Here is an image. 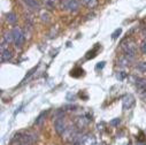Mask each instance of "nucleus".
I'll use <instances>...</instances> for the list:
<instances>
[{
	"mask_svg": "<svg viewBox=\"0 0 146 145\" xmlns=\"http://www.w3.org/2000/svg\"><path fill=\"white\" fill-rule=\"evenodd\" d=\"M121 32H122V29H121V28L116 29V30H115V31L112 33V38H113V39H116V38L119 37V36L121 35Z\"/></svg>",
	"mask_w": 146,
	"mask_h": 145,
	"instance_id": "aec40b11",
	"label": "nucleus"
},
{
	"mask_svg": "<svg viewBox=\"0 0 146 145\" xmlns=\"http://www.w3.org/2000/svg\"><path fill=\"white\" fill-rule=\"evenodd\" d=\"M45 118H46V112H43V113H40V115L36 119V124L37 126H42L43 123H44V121H45Z\"/></svg>",
	"mask_w": 146,
	"mask_h": 145,
	"instance_id": "2eb2a0df",
	"label": "nucleus"
},
{
	"mask_svg": "<svg viewBox=\"0 0 146 145\" xmlns=\"http://www.w3.org/2000/svg\"><path fill=\"white\" fill-rule=\"evenodd\" d=\"M120 122H121L120 118H116V119H114V120H112L111 122H109V124H111L112 127H117L120 124Z\"/></svg>",
	"mask_w": 146,
	"mask_h": 145,
	"instance_id": "412c9836",
	"label": "nucleus"
},
{
	"mask_svg": "<svg viewBox=\"0 0 146 145\" xmlns=\"http://www.w3.org/2000/svg\"><path fill=\"white\" fill-rule=\"evenodd\" d=\"M141 35H143L144 38H146V29H143V30H141Z\"/></svg>",
	"mask_w": 146,
	"mask_h": 145,
	"instance_id": "393cba45",
	"label": "nucleus"
},
{
	"mask_svg": "<svg viewBox=\"0 0 146 145\" xmlns=\"http://www.w3.org/2000/svg\"><path fill=\"white\" fill-rule=\"evenodd\" d=\"M127 76H128V75L125 74L124 71H119L117 74H116V77H117L119 81H124V80L127 78Z\"/></svg>",
	"mask_w": 146,
	"mask_h": 145,
	"instance_id": "6ab92c4d",
	"label": "nucleus"
},
{
	"mask_svg": "<svg viewBox=\"0 0 146 145\" xmlns=\"http://www.w3.org/2000/svg\"><path fill=\"white\" fill-rule=\"evenodd\" d=\"M140 51H141L143 54L146 55V41H144V42L140 44Z\"/></svg>",
	"mask_w": 146,
	"mask_h": 145,
	"instance_id": "4be33fe9",
	"label": "nucleus"
},
{
	"mask_svg": "<svg viewBox=\"0 0 146 145\" xmlns=\"http://www.w3.org/2000/svg\"><path fill=\"white\" fill-rule=\"evenodd\" d=\"M0 58H1V62H8L9 60H12L13 58V54H12V51L11 50H5V51H1V55H0Z\"/></svg>",
	"mask_w": 146,
	"mask_h": 145,
	"instance_id": "6e6552de",
	"label": "nucleus"
},
{
	"mask_svg": "<svg viewBox=\"0 0 146 145\" xmlns=\"http://www.w3.org/2000/svg\"><path fill=\"white\" fill-rule=\"evenodd\" d=\"M58 4H59V0H46V3H45L46 7H47L48 9H54V8H56Z\"/></svg>",
	"mask_w": 146,
	"mask_h": 145,
	"instance_id": "f8f14e48",
	"label": "nucleus"
},
{
	"mask_svg": "<svg viewBox=\"0 0 146 145\" xmlns=\"http://www.w3.org/2000/svg\"><path fill=\"white\" fill-rule=\"evenodd\" d=\"M82 3L88 7V8H94L98 5V0H82Z\"/></svg>",
	"mask_w": 146,
	"mask_h": 145,
	"instance_id": "9b49d317",
	"label": "nucleus"
},
{
	"mask_svg": "<svg viewBox=\"0 0 146 145\" xmlns=\"http://www.w3.org/2000/svg\"><path fill=\"white\" fill-rule=\"evenodd\" d=\"M139 93V97L144 100V101H146V91H140V92H138Z\"/></svg>",
	"mask_w": 146,
	"mask_h": 145,
	"instance_id": "5701e85b",
	"label": "nucleus"
},
{
	"mask_svg": "<svg viewBox=\"0 0 146 145\" xmlns=\"http://www.w3.org/2000/svg\"><path fill=\"white\" fill-rule=\"evenodd\" d=\"M40 19H42L43 22H50V21H51V15H50L46 11H43V12L40 13Z\"/></svg>",
	"mask_w": 146,
	"mask_h": 145,
	"instance_id": "dca6fc26",
	"label": "nucleus"
},
{
	"mask_svg": "<svg viewBox=\"0 0 146 145\" xmlns=\"http://www.w3.org/2000/svg\"><path fill=\"white\" fill-rule=\"evenodd\" d=\"M6 21H7L9 24H15V23L17 22V15H16L15 13L11 12V13H8V14L6 15Z\"/></svg>",
	"mask_w": 146,
	"mask_h": 145,
	"instance_id": "1a4fd4ad",
	"label": "nucleus"
},
{
	"mask_svg": "<svg viewBox=\"0 0 146 145\" xmlns=\"http://www.w3.org/2000/svg\"><path fill=\"white\" fill-rule=\"evenodd\" d=\"M13 37H14V43H15V46L16 47H21L24 43V39H25V36L24 33L22 32V30L19 28V27H15L13 30Z\"/></svg>",
	"mask_w": 146,
	"mask_h": 145,
	"instance_id": "f03ea898",
	"label": "nucleus"
},
{
	"mask_svg": "<svg viewBox=\"0 0 146 145\" xmlns=\"http://www.w3.org/2000/svg\"><path fill=\"white\" fill-rule=\"evenodd\" d=\"M54 127H55V131L59 134V135H63L64 134V131L67 130V124H66V122H64V120H63V118H60V119H56L55 120V123H54Z\"/></svg>",
	"mask_w": 146,
	"mask_h": 145,
	"instance_id": "39448f33",
	"label": "nucleus"
},
{
	"mask_svg": "<svg viewBox=\"0 0 146 145\" xmlns=\"http://www.w3.org/2000/svg\"><path fill=\"white\" fill-rule=\"evenodd\" d=\"M98 49H99V44H97V47L96 49H93L92 51H90L89 53H88V55H86V59H92V58H94L97 54V52H98Z\"/></svg>",
	"mask_w": 146,
	"mask_h": 145,
	"instance_id": "a211bd4d",
	"label": "nucleus"
},
{
	"mask_svg": "<svg viewBox=\"0 0 146 145\" xmlns=\"http://www.w3.org/2000/svg\"><path fill=\"white\" fill-rule=\"evenodd\" d=\"M135 97L132 96V94H125L124 96V98H123V100H122V106H123V110L124 111H128V110H130V108L135 105Z\"/></svg>",
	"mask_w": 146,
	"mask_h": 145,
	"instance_id": "20e7f679",
	"label": "nucleus"
},
{
	"mask_svg": "<svg viewBox=\"0 0 146 145\" xmlns=\"http://www.w3.org/2000/svg\"><path fill=\"white\" fill-rule=\"evenodd\" d=\"M83 69L82 68H75L74 70H71V72H70V75L72 76V77H80L81 75H83Z\"/></svg>",
	"mask_w": 146,
	"mask_h": 145,
	"instance_id": "4468645a",
	"label": "nucleus"
},
{
	"mask_svg": "<svg viewBox=\"0 0 146 145\" xmlns=\"http://www.w3.org/2000/svg\"><path fill=\"white\" fill-rule=\"evenodd\" d=\"M136 68H137L139 71H141V72H144V74H146V62H145V61H141V62L137 63Z\"/></svg>",
	"mask_w": 146,
	"mask_h": 145,
	"instance_id": "f3484780",
	"label": "nucleus"
},
{
	"mask_svg": "<svg viewBox=\"0 0 146 145\" xmlns=\"http://www.w3.org/2000/svg\"><path fill=\"white\" fill-rule=\"evenodd\" d=\"M80 145H99V144L93 135H85L82 142L80 143Z\"/></svg>",
	"mask_w": 146,
	"mask_h": 145,
	"instance_id": "423d86ee",
	"label": "nucleus"
},
{
	"mask_svg": "<svg viewBox=\"0 0 146 145\" xmlns=\"http://www.w3.org/2000/svg\"><path fill=\"white\" fill-rule=\"evenodd\" d=\"M135 85H136L138 92L146 91V80L145 78H140V77L135 78Z\"/></svg>",
	"mask_w": 146,
	"mask_h": 145,
	"instance_id": "0eeeda50",
	"label": "nucleus"
},
{
	"mask_svg": "<svg viewBox=\"0 0 146 145\" xmlns=\"http://www.w3.org/2000/svg\"><path fill=\"white\" fill-rule=\"evenodd\" d=\"M20 145H32V144H30V143H22V144H20Z\"/></svg>",
	"mask_w": 146,
	"mask_h": 145,
	"instance_id": "a878e982",
	"label": "nucleus"
},
{
	"mask_svg": "<svg viewBox=\"0 0 146 145\" xmlns=\"http://www.w3.org/2000/svg\"><path fill=\"white\" fill-rule=\"evenodd\" d=\"M104 67H105V61H102V62H99V63L97 65L96 69H97V70H99V69H102Z\"/></svg>",
	"mask_w": 146,
	"mask_h": 145,
	"instance_id": "b1692460",
	"label": "nucleus"
},
{
	"mask_svg": "<svg viewBox=\"0 0 146 145\" xmlns=\"http://www.w3.org/2000/svg\"><path fill=\"white\" fill-rule=\"evenodd\" d=\"M80 8V0H63L62 1V9L68 12H76Z\"/></svg>",
	"mask_w": 146,
	"mask_h": 145,
	"instance_id": "7ed1b4c3",
	"label": "nucleus"
},
{
	"mask_svg": "<svg viewBox=\"0 0 146 145\" xmlns=\"http://www.w3.org/2000/svg\"><path fill=\"white\" fill-rule=\"evenodd\" d=\"M130 62H131V60H130L127 55H124V57H121V58L119 59L117 65H119L120 67H127V66H129Z\"/></svg>",
	"mask_w": 146,
	"mask_h": 145,
	"instance_id": "9d476101",
	"label": "nucleus"
},
{
	"mask_svg": "<svg viewBox=\"0 0 146 145\" xmlns=\"http://www.w3.org/2000/svg\"><path fill=\"white\" fill-rule=\"evenodd\" d=\"M122 49H123L125 55L131 61H133L135 58H136V53H137V45H136L135 41H132L130 38H127L124 42H122Z\"/></svg>",
	"mask_w": 146,
	"mask_h": 145,
	"instance_id": "f257e3e1",
	"label": "nucleus"
},
{
	"mask_svg": "<svg viewBox=\"0 0 146 145\" xmlns=\"http://www.w3.org/2000/svg\"><path fill=\"white\" fill-rule=\"evenodd\" d=\"M4 41H5L7 44H11V43L14 42V37H13V32H12V31H8V32L5 33V36H4Z\"/></svg>",
	"mask_w": 146,
	"mask_h": 145,
	"instance_id": "ddd939ff",
	"label": "nucleus"
}]
</instances>
